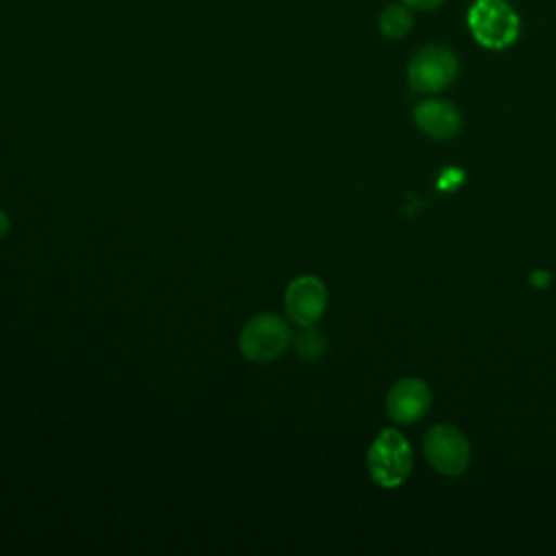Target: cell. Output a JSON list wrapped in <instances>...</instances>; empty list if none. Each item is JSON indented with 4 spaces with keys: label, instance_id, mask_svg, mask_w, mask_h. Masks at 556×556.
Returning a JSON list of instances; mask_svg holds the SVG:
<instances>
[{
    "label": "cell",
    "instance_id": "cell-4",
    "mask_svg": "<svg viewBox=\"0 0 556 556\" xmlns=\"http://www.w3.org/2000/svg\"><path fill=\"white\" fill-rule=\"evenodd\" d=\"M424 456L428 465L443 476H461L471 461L467 437L452 424H437L424 437Z\"/></svg>",
    "mask_w": 556,
    "mask_h": 556
},
{
    "label": "cell",
    "instance_id": "cell-10",
    "mask_svg": "<svg viewBox=\"0 0 556 556\" xmlns=\"http://www.w3.org/2000/svg\"><path fill=\"white\" fill-rule=\"evenodd\" d=\"M296 348H298V357L300 359H318L326 352V339L324 335L313 328V326H307L298 339H296Z\"/></svg>",
    "mask_w": 556,
    "mask_h": 556
},
{
    "label": "cell",
    "instance_id": "cell-8",
    "mask_svg": "<svg viewBox=\"0 0 556 556\" xmlns=\"http://www.w3.org/2000/svg\"><path fill=\"white\" fill-rule=\"evenodd\" d=\"M413 120L426 138L437 140V142L456 138L463 127L461 112L452 103L439 101V99L419 103L413 112Z\"/></svg>",
    "mask_w": 556,
    "mask_h": 556
},
{
    "label": "cell",
    "instance_id": "cell-9",
    "mask_svg": "<svg viewBox=\"0 0 556 556\" xmlns=\"http://www.w3.org/2000/svg\"><path fill=\"white\" fill-rule=\"evenodd\" d=\"M378 27L380 34L389 40H400L404 38L411 29H413V14L411 8H406L404 3L400 5H389L380 18H378Z\"/></svg>",
    "mask_w": 556,
    "mask_h": 556
},
{
    "label": "cell",
    "instance_id": "cell-3",
    "mask_svg": "<svg viewBox=\"0 0 556 556\" xmlns=\"http://www.w3.org/2000/svg\"><path fill=\"white\" fill-rule=\"evenodd\" d=\"M413 469V450L404 435L396 428L378 432L367 450V471L372 480L383 489H396L404 484Z\"/></svg>",
    "mask_w": 556,
    "mask_h": 556
},
{
    "label": "cell",
    "instance_id": "cell-5",
    "mask_svg": "<svg viewBox=\"0 0 556 556\" xmlns=\"http://www.w3.org/2000/svg\"><path fill=\"white\" fill-rule=\"evenodd\" d=\"M458 75L456 57L437 44L417 51L409 64V88L413 94H439Z\"/></svg>",
    "mask_w": 556,
    "mask_h": 556
},
{
    "label": "cell",
    "instance_id": "cell-12",
    "mask_svg": "<svg viewBox=\"0 0 556 556\" xmlns=\"http://www.w3.org/2000/svg\"><path fill=\"white\" fill-rule=\"evenodd\" d=\"M12 231V220L5 211H0V240H5Z\"/></svg>",
    "mask_w": 556,
    "mask_h": 556
},
{
    "label": "cell",
    "instance_id": "cell-1",
    "mask_svg": "<svg viewBox=\"0 0 556 556\" xmlns=\"http://www.w3.org/2000/svg\"><path fill=\"white\" fill-rule=\"evenodd\" d=\"M467 27L474 40L489 51L513 47L521 34V23L506 0H476L467 12Z\"/></svg>",
    "mask_w": 556,
    "mask_h": 556
},
{
    "label": "cell",
    "instance_id": "cell-6",
    "mask_svg": "<svg viewBox=\"0 0 556 556\" xmlns=\"http://www.w3.org/2000/svg\"><path fill=\"white\" fill-rule=\"evenodd\" d=\"M328 307V292L322 279L313 274H302L294 279L283 296V309L292 324L307 328L315 326Z\"/></svg>",
    "mask_w": 556,
    "mask_h": 556
},
{
    "label": "cell",
    "instance_id": "cell-7",
    "mask_svg": "<svg viewBox=\"0 0 556 556\" xmlns=\"http://www.w3.org/2000/svg\"><path fill=\"white\" fill-rule=\"evenodd\" d=\"M432 404V391L422 378H402L387 393V415L400 426L419 422Z\"/></svg>",
    "mask_w": 556,
    "mask_h": 556
},
{
    "label": "cell",
    "instance_id": "cell-11",
    "mask_svg": "<svg viewBox=\"0 0 556 556\" xmlns=\"http://www.w3.org/2000/svg\"><path fill=\"white\" fill-rule=\"evenodd\" d=\"M402 3L417 12H435L445 3V0H402Z\"/></svg>",
    "mask_w": 556,
    "mask_h": 556
},
{
    "label": "cell",
    "instance_id": "cell-2",
    "mask_svg": "<svg viewBox=\"0 0 556 556\" xmlns=\"http://www.w3.org/2000/svg\"><path fill=\"white\" fill-rule=\"evenodd\" d=\"M294 341L292 326L276 313H259L250 318L240 333V352L246 361L266 365L287 352Z\"/></svg>",
    "mask_w": 556,
    "mask_h": 556
}]
</instances>
